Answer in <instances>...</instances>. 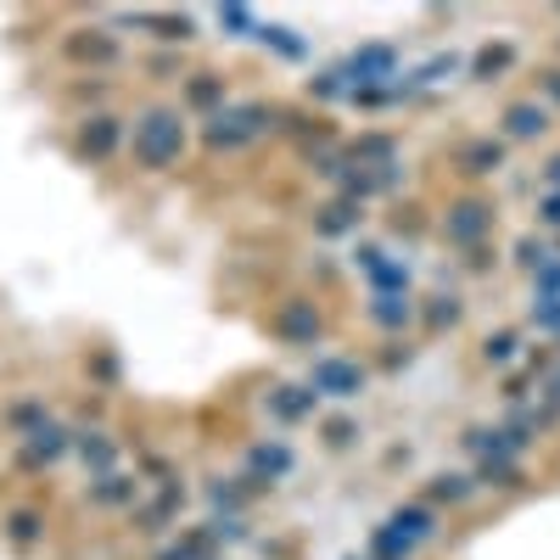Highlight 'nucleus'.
Instances as JSON below:
<instances>
[{
    "instance_id": "2f4dec72",
    "label": "nucleus",
    "mask_w": 560,
    "mask_h": 560,
    "mask_svg": "<svg viewBox=\"0 0 560 560\" xmlns=\"http://www.w3.org/2000/svg\"><path fill=\"white\" fill-rule=\"evenodd\" d=\"M68 102L79 107V118H84V113H107V79L84 73L79 84H68Z\"/></svg>"
},
{
    "instance_id": "58836bf2",
    "label": "nucleus",
    "mask_w": 560,
    "mask_h": 560,
    "mask_svg": "<svg viewBox=\"0 0 560 560\" xmlns=\"http://www.w3.org/2000/svg\"><path fill=\"white\" fill-rule=\"evenodd\" d=\"M370 560H415V549L404 538H393L387 527H376L370 533Z\"/></svg>"
},
{
    "instance_id": "20e7f679",
    "label": "nucleus",
    "mask_w": 560,
    "mask_h": 560,
    "mask_svg": "<svg viewBox=\"0 0 560 560\" xmlns=\"http://www.w3.org/2000/svg\"><path fill=\"white\" fill-rule=\"evenodd\" d=\"M264 331L269 342L280 348H298V353H314L325 348V337H331V319H325V303L319 292H280L264 314Z\"/></svg>"
},
{
    "instance_id": "de8ad7c7",
    "label": "nucleus",
    "mask_w": 560,
    "mask_h": 560,
    "mask_svg": "<svg viewBox=\"0 0 560 560\" xmlns=\"http://www.w3.org/2000/svg\"><path fill=\"white\" fill-rule=\"evenodd\" d=\"M213 560H224V555H213Z\"/></svg>"
},
{
    "instance_id": "4468645a",
    "label": "nucleus",
    "mask_w": 560,
    "mask_h": 560,
    "mask_svg": "<svg viewBox=\"0 0 560 560\" xmlns=\"http://www.w3.org/2000/svg\"><path fill=\"white\" fill-rule=\"evenodd\" d=\"M471 482H477L482 493H510V499H527V493H533L527 459H516V454H488V459H471Z\"/></svg>"
},
{
    "instance_id": "49530a36",
    "label": "nucleus",
    "mask_w": 560,
    "mask_h": 560,
    "mask_svg": "<svg viewBox=\"0 0 560 560\" xmlns=\"http://www.w3.org/2000/svg\"><path fill=\"white\" fill-rule=\"evenodd\" d=\"M555 364H560V342H555Z\"/></svg>"
},
{
    "instance_id": "c85d7f7f",
    "label": "nucleus",
    "mask_w": 560,
    "mask_h": 560,
    "mask_svg": "<svg viewBox=\"0 0 560 560\" xmlns=\"http://www.w3.org/2000/svg\"><path fill=\"white\" fill-rule=\"evenodd\" d=\"M522 325H499V331H488L482 342H477V359H482V370H510L522 359Z\"/></svg>"
},
{
    "instance_id": "c03bdc74",
    "label": "nucleus",
    "mask_w": 560,
    "mask_h": 560,
    "mask_svg": "<svg viewBox=\"0 0 560 560\" xmlns=\"http://www.w3.org/2000/svg\"><path fill=\"white\" fill-rule=\"evenodd\" d=\"M555 62H560V34H555Z\"/></svg>"
},
{
    "instance_id": "aec40b11",
    "label": "nucleus",
    "mask_w": 560,
    "mask_h": 560,
    "mask_svg": "<svg viewBox=\"0 0 560 560\" xmlns=\"http://www.w3.org/2000/svg\"><path fill=\"white\" fill-rule=\"evenodd\" d=\"M264 415L275 427H308V420H319V398L303 382H275L264 393Z\"/></svg>"
},
{
    "instance_id": "a878e982",
    "label": "nucleus",
    "mask_w": 560,
    "mask_h": 560,
    "mask_svg": "<svg viewBox=\"0 0 560 560\" xmlns=\"http://www.w3.org/2000/svg\"><path fill=\"white\" fill-rule=\"evenodd\" d=\"M516 62H522V45L516 39H482L477 51H471V84H493Z\"/></svg>"
},
{
    "instance_id": "9b49d317",
    "label": "nucleus",
    "mask_w": 560,
    "mask_h": 560,
    "mask_svg": "<svg viewBox=\"0 0 560 560\" xmlns=\"http://www.w3.org/2000/svg\"><path fill=\"white\" fill-rule=\"evenodd\" d=\"M353 269L364 275L370 298H409V264L393 258L382 242H359L353 247Z\"/></svg>"
},
{
    "instance_id": "4be33fe9",
    "label": "nucleus",
    "mask_w": 560,
    "mask_h": 560,
    "mask_svg": "<svg viewBox=\"0 0 560 560\" xmlns=\"http://www.w3.org/2000/svg\"><path fill=\"white\" fill-rule=\"evenodd\" d=\"M179 510H185V488H179V482H168V488H158L152 499H140V504L129 510V527H135L140 538H163V533L174 527Z\"/></svg>"
},
{
    "instance_id": "f3484780",
    "label": "nucleus",
    "mask_w": 560,
    "mask_h": 560,
    "mask_svg": "<svg viewBox=\"0 0 560 560\" xmlns=\"http://www.w3.org/2000/svg\"><path fill=\"white\" fill-rule=\"evenodd\" d=\"M147 499V488H140V471H107V477H90L84 482V504L90 510H107V516H129V510Z\"/></svg>"
},
{
    "instance_id": "37998d69",
    "label": "nucleus",
    "mask_w": 560,
    "mask_h": 560,
    "mask_svg": "<svg viewBox=\"0 0 560 560\" xmlns=\"http://www.w3.org/2000/svg\"><path fill=\"white\" fill-rule=\"evenodd\" d=\"M544 393H549V398L560 404V364H555V370H549V376H544Z\"/></svg>"
},
{
    "instance_id": "f704fd0d",
    "label": "nucleus",
    "mask_w": 560,
    "mask_h": 560,
    "mask_svg": "<svg viewBox=\"0 0 560 560\" xmlns=\"http://www.w3.org/2000/svg\"><path fill=\"white\" fill-rule=\"evenodd\" d=\"M510 264H516L522 275H533L538 264H549V236H538V230H533V236H522L516 247H510Z\"/></svg>"
},
{
    "instance_id": "f257e3e1",
    "label": "nucleus",
    "mask_w": 560,
    "mask_h": 560,
    "mask_svg": "<svg viewBox=\"0 0 560 560\" xmlns=\"http://www.w3.org/2000/svg\"><path fill=\"white\" fill-rule=\"evenodd\" d=\"M129 163L140 174H174L191 152V118L179 113V102H147L129 118Z\"/></svg>"
},
{
    "instance_id": "7c9ffc66",
    "label": "nucleus",
    "mask_w": 560,
    "mask_h": 560,
    "mask_svg": "<svg viewBox=\"0 0 560 560\" xmlns=\"http://www.w3.org/2000/svg\"><path fill=\"white\" fill-rule=\"evenodd\" d=\"M314 432H319V443L331 448V454H348V448L359 443V420H353V415H319Z\"/></svg>"
},
{
    "instance_id": "393cba45",
    "label": "nucleus",
    "mask_w": 560,
    "mask_h": 560,
    "mask_svg": "<svg viewBox=\"0 0 560 560\" xmlns=\"http://www.w3.org/2000/svg\"><path fill=\"white\" fill-rule=\"evenodd\" d=\"M0 544H7L12 555H34L45 544V510H34V504L7 510V516H0Z\"/></svg>"
},
{
    "instance_id": "39448f33",
    "label": "nucleus",
    "mask_w": 560,
    "mask_h": 560,
    "mask_svg": "<svg viewBox=\"0 0 560 560\" xmlns=\"http://www.w3.org/2000/svg\"><path fill=\"white\" fill-rule=\"evenodd\" d=\"M303 387H308L314 398L353 404V398H364V393H370V364H364V359H353V353L325 348V353H314V359H308V370H303Z\"/></svg>"
},
{
    "instance_id": "a211bd4d",
    "label": "nucleus",
    "mask_w": 560,
    "mask_h": 560,
    "mask_svg": "<svg viewBox=\"0 0 560 560\" xmlns=\"http://www.w3.org/2000/svg\"><path fill=\"white\" fill-rule=\"evenodd\" d=\"M342 158H348V168L382 174V168H393V163L404 158V140H398L393 129H364V135L342 140Z\"/></svg>"
},
{
    "instance_id": "1a4fd4ad",
    "label": "nucleus",
    "mask_w": 560,
    "mask_h": 560,
    "mask_svg": "<svg viewBox=\"0 0 560 560\" xmlns=\"http://www.w3.org/2000/svg\"><path fill=\"white\" fill-rule=\"evenodd\" d=\"M493 135L504 140L510 152H516V147H544V140L555 135V113L544 102H533V96H510V102H499Z\"/></svg>"
},
{
    "instance_id": "2eb2a0df",
    "label": "nucleus",
    "mask_w": 560,
    "mask_h": 560,
    "mask_svg": "<svg viewBox=\"0 0 560 560\" xmlns=\"http://www.w3.org/2000/svg\"><path fill=\"white\" fill-rule=\"evenodd\" d=\"M393 538H404L409 549H427V544H438L443 538V516L427 504V499H404V504H393V516L382 522Z\"/></svg>"
},
{
    "instance_id": "a18cd8bd",
    "label": "nucleus",
    "mask_w": 560,
    "mask_h": 560,
    "mask_svg": "<svg viewBox=\"0 0 560 560\" xmlns=\"http://www.w3.org/2000/svg\"><path fill=\"white\" fill-rule=\"evenodd\" d=\"M348 560H370V555H348Z\"/></svg>"
},
{
    "instance_id": "473e14b6",
    "label": "nucleus",
    "mask_w": 560,
    "mask_h": 560,
    "mask_svg": "<svg viewBox=\"0 0 560 560\" xmlns=\"http://www.w3.org/2000/svg\"><path fill=\"white\" fill-rule=\"evenodd\" d=\"M522 331H538V337L560 342V298H538V303L527 308V325H522Z\"/></svg>"
},
{
    "instance_id": "c9c22d12",
    "label": "nucleus",
    "mask_w": 560,
    "mask_h": 560,
    "mask_svg": "<svg viewBox=\"0 0 560 560\" xmlns=\"http://www.w3.org/2000/svg\"><path fill=\"white\" fill-rule=\"evenodd\" d=\"M533 230H538V236H560V191H538L533 197Z\"/></svg>"
},
{
    "instance_id": "9d476101",
    "label": "nucleus",
    "mask_w": 560,
    "mask_h": 560,
    "mask_svg": "<svg viewBox=\"0 0 560 560\" xmlns=\"http://www.w3.org/2000/svg\"><path fill=\"white\" fill-rule=\"evenodd\" d=\"M448 163H454L459 179H471V191H482V179H499V174H504L510 147H504L493 129H482V135H465L459 147L448 152Z\"/></svg>"
},
{
    "instance_id": "72a5a7b5",
    "label": "nucleus",
    "mask_w": 560,
    "mask_h": 560,
    "mask_svg": "<svg viewBox=\"0 0 560 560\" xmlns=\"http://www.w3.org/2000/svg\"><path fill=\"white\" fill-rule=\"evenodd\" d=\"M533 102H544L555 118H560V62H544L538 73H533V90H527Z\"/></svg>"
},
{
    "instance_id": "7ed1b4c3",
    "label": "nucleus",
    "mask_w": 560,
    "mask_h": 560,
    "mask_svg": "<svg viewBox=\"0 0 560 560\" xmlns=\"http://www.w3.org/2000/svg\"><path fill=\"white\" fill-rule=\"evenodd\" d=\"M493 236H499V202L488 197V191H454L443 208H438V242L448 247V253H477V247H493Z\"/></svg>"
},
{
    "instance_id": "dca6fc26",
    "label": "nucleus",
    "mask_w": 560,
    "mask_h": 560,
    "mask_svg": "<svg viewBox=\"0 0 560 560\" xmlns=\"http://www.w3.org/2000/svg\"><path fill=\"white\" fill-rule=\"evenodd\" d=\"M224 102H230V79H224V73L191 68V73L179 79V113H185V118H213Z\"/></svg>"
},
{
    "instance_id": "c756f323",
    "label": "nucleus",
    "mask_w": 560,
    "mask_h": 560,
    "mask_svg": "<svg viewBox=\"0 0 560 560\" xmlns=\"http://www.w3.org/2000/svg\"><path fill=\"white\" fill-rule=\"evenodd\" d=\"M208 499H213V510H219V516H236V522H247V504L258 499L242 477H224V482H213L208 488Z\"/></svg>"
},
{
    "instance_id": "6ab92c4d",
    "label": "nucleus",
    "mask_w": 560,
    "mask_h": 560,
    "mask_svg": "<svg viewBox=\"0 0 560 560\" xmlns=\"http://www.w3.org/2000/svg\"><path fill=\"white\" fill-rule=\"evenodd\" d=\"M73 459L90 477H107V471H124V443L107 427H73Z\"/></svg>"
},
{
    "instance_id": "e433bc0d",
    "label": "nucleus",
    "mask_w": 560,
    "mask_h": 560,
    "mask_svg": "<svg viewBox=\"0 0 560 560\" xmlns=\"http://www.w3.org/2000/svg\"><path fill=\"white\" fill-rule=\"evenodd\" d=\"M39 420H51V409H45L39 398H18V404L7 409V427H12L18 438H28V432L39 427Z\"/></svg>"
},
{
    "instance_id": "6e6552de",
    "label": "nucleus",
    "mask_w": 560,
    "mask_h": 560,
    "mask_svg": "<svg viewBox=\"0 0 560 560\" xmlns=\"http://www.w3.org/2000/svg\"><path fill=\"white\" fill-rule=\"evenodd\" d=\"M62 57H68L73 68H90V73L102 79L107 68L124 62V39H118L113 23H79V28L62 34Z\"/></svg>"
},
{
    "instance_id": "ea45409f",
    "label": "nucleus",
    "mask_w": 560,
    "mask_h": 560,
    "mask_svg": "<svg viewBox=\"0 0 560 560\" xmlns=\"http://www.w3.org/2000/svg\"><path fill=\"white\" fill-rule=\"evenodd\" d=\"M527 280H533V303H538V298H560V258L549 253V264H538Z\"/></svg>"
},
{
    "instance_id": "f03ea898",
    "label": "nucleus",
    "mask_w": 560,
    "mask_h": 560,
    "mask_svg": "<svg viewBox=\"0 0 560 560\" xmlns=\"http://www.w3.org/2000/svg\"><path fill=\"white\" fill-rule=\"evenodd\" d=\"M202 152L213 158H242L253 147H264L269 135H280V102L264 96H230L213 118H202Z\"/></svg>"
},
{
    "instance_id": "a19ab883",
    "label": "nucleus",
    "mask_w": 560,
    "mask_h": 560,
    "mask_svg": "<svg viewBox=\"0 0 560 560\" xmlns=\"http://www.w3.org/2000/svg\"><path fill=\"white\" fill-rule=\"evenodd\" d=\"M538 191H560V147L538 158Z\"/></svg>"
},
{
    "instance_id": "4c0bfd02",
    "label": "nucleus",
    "mask_w": 560,
    "mask_h": 560,
    "mask_svg": "<svg viewBox=\"0 0 560 560\" xmlns=\"http://www.w3.org/2000/svg\"><path fill=\"white\" fill-rule=\"evenodd\" d=\"M213 23H219V28H230V39L258 34V12H253V7H219V12H213Z\"/></svg>"
},
{
    "instance_id": "cd10ccee",
    "label": "nucleus",
    "mask_w": 560,
    "mask_h": 560,
    "mask_svg": "<svg viewBox=\"0 0 560 560\" xmlns=\"http://www.w3.org/2000/svg\"><path fill=\"white\" fill-rule=\"evenodd\" d=\"M364 230V208L348 197H331L325 208H314V236H359Z\"/></svg>"
},
{
    "instance_id": "ddd939ff",
    "label": "nucleus",
    "mask_w": 560,
    "mask_h": 560,
    "mask_svg": "<svg viewBox=\"0 0 560 560\" xmlns=\"http://www.w3.org/2000/svg\"><path fill=\"white\" fill-rule=\"evenodd\" d=\"M68 454H73V427H62V420H39L28 438H18L23 471H51V465H62Z\"/></svg>"
},
{
    "instance_id": "b1692460",
    "label": "nucleus",
    "mask_w": 560,
    "mask_h": 560,
    "mask_svg": "<svg viewBox=\"0 0 560 560\" xmlns=\"http://www.w3.org/2000/svg\"><path fill=\"white\" fill-rule=\"evenodd\" d=\"M364 325L382 337H409L420 314H415V292L409 298H364Z\"/></svg>"
},
{
    "instance_id": "bb28decb",
    "label": "nucleus",
    "mask_w": 560,
    "mask_h": 560,
    "mask_svg": "<svg viewBox=\"0 0 560 560\" xmlns=\"http://www.w3.org/2000/svg\"><path fill=\"white\" fill-rule=\"evenodd\" d=\"M415 314H420V331L427 337H443L465 319V298L459 292H432V298H415Z\"/></svg>"
},
{
    "instance_id": "79ce46f5",
    "label": "nucleus",
    "mask_w": 560,
    "mask_h": 560,
    "mask_svg": "<svg viewBox=\"0 0 560 560\" xmlns=\"http://www.w3.org/2000/svg\"><path fill=\"white\" fill-rule=\"evenodd\" d=\"M459 264H465V275H488V269L499 264V253H493V247H477V253H465Z\"/></svg>"
},
{
    "instance_id": "5701e85b",
    "label": "nucleus",
    "mask_w": 560,
    "mask_h": 560,
    "mask_svg": "<svg viewBox=\"0 0 560 560\" xmlns=\"http://www.w3.org/2000/svg\"><path fill=\"white\" fill-rule=\"evenodd\" d=\"M118 28H140L158 45H191L197 39V18H185V12H124Z\"/></svg>"
},
{
    "instance_id": "423d86ee",
    "label": "nucleus",
    "mask_w": 560,
    "mask_h": 560,
    "mask_svg": "<svg viewBox=\"0 0 560 560\" xmlns=\"http://www.w3.org/2000/svg\"><path fill=\"white\" fill-rule=\"evenodd\" d=\"M129 147V118L124 113H84L79 124H73V140H68V152L84 163V168H107L118 152Z\"/></svg>"
},
{
    "instance_id": "0eeeda50",
    "label": "nucleus",
    "mask_w": 560,
    "mask_h": 560,
    "mask_svg": "<svg viewBox=\"0 0 560 560\" xmlns=\"http://www.w3.org/2000/svg\"><path fill=\"white\" fill-rule=\"evenodd\" d=\"M298 471V448L287 443V438H253L247 448H242V482L264 499V493H275L280 482H287Z\"/></svg>"
},
{
    "instance_id": "412c9836",
    "label": "nucleus",
    "mask_w": 560,
    "mask_h": 560,
    "mask_svg": "<svg viewBox=\"0 0 560 560\" xmlns=\"http://www.w3.org/2000/svg\"><path fill=\"white\" fill-rule=\"evenodd\" d=\"M415 499H427L438 516H443V510H471L482 499V488L471 482V471H448V465H443V471H432L427 482H420Z\"/></svg>"
},
{
    "instance_id": "f8f14e48",
    "label": "nucleus",
    "mask_w": 560,
    "mask_h": 560,
    "mask_svg": "<svg viewBox=\"0 0 560 560\" xmlns=\"http://www.w3.org/2000/svg\"><path fill=\"white\" fill-rule=\"evenodd\" d=\"M393 79H398V45H387V39L359 45V51L342 62V84L348 90H382Z\"/></svg>"
}]
</instances>
